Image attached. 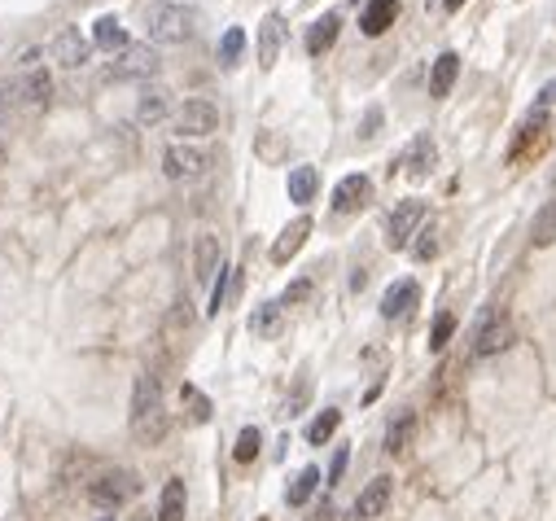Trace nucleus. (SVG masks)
<instances>
[{
	"mask_svg": "<svg viewBox=\"0 0 556 521\" xmlns=\"http://www.w3.org/2000/svg\"><path fill=\"white\" fill-rule=\"evenodd\" d=\"M127 425H132V438H136L141 447H158V443L167 438V403H162V381H158V372H141V377H136Z\"/></svg>",
	"mask_w": 556,
	"mask_h": 521,
	"instance_id": "1",
	"label": "nucleus"
},
{
	"mask_svg": "<svg viewBox=\"0 0 556 521\" xmlns=\"http://www.w3.org/2000/svg\"><path fill=\"white\" fill-rule=\"evenodd\" d=\"M193 27H198V18L184 4L158 0V4L145 9V36L153 45H184V40H193Z\"/></svg>",
	"mask_w": 556,
	"mask_h": 521,
	"instance_id": "2",
	"label": "nucleus"
},
{
	"mask_svg": "<svg viewBox=\"0 0 556 521\" xmlns=\"http://www.w3.org/2000/svg\"><path fill=\"white\" fill-rule=\"evenodd\" d=\"M141 495V477L132 469H110L102 477H93V486H88V500L105 509V513H114V509H123L127 500H136Z\"/></svg>",
	"mask_w": 556,
	"mask_h": 521,
	"instance_id": "3",
	"label": "nucleus"
},
{
	"mask_svg": "<svg viewBox=\"0 0 556 521\" xmlns=\"http://www.w3.org/2000/svg\"><path fill=\"white\" fill-rule=\"evenodd\" d=\"M512 320H508L500 307H487V312L478 315V324H473V355L478 360H487V355H500L512 346Z\"/></svg>",
	"mask_w": 556,
	"mask_h": 521,
	"instance_id": "4",
	"label": "nucleus"
},
{
	"mask_svg": "<svg viewBox=\"0 0 556 521\" xmlns=\"http://www.w3.org/2000/svg\"><path fill=\"white\" fill-rule=\"evenodd\" d=\"M150 75H158V53L150 45H132L102 70V84H132V79H150Z\"/></svg>",
	"mask_w": 556,
	"mask_h": 521,
	"instance_id": "5",
	"label": "nucleus"
},
{
	"mask_svg": "<svg viewBox=\"0 0 556 521\" xmlns=\"http://www.w3.org/2000/svg\"><path fill=\"white\" fill-rule=\"evenodd\" d=\"M219 127V105L206 102V97H189L184 105H176V136L189 141V136H210Z\"/></svg>",
	"mask_w": 556,
	"mask_h": 521,
	"instance_id": "6",
	"label": "nucleus"
},
{
	"mask_svg": "<svg viewBox=\"0 0 556 521\" xmlns=\"http://www.w3.org/2000/svg\"><path fill=\"white\" fill-rule=\"evenodd\" d=\"M421 224H425V202H421V198L399 202V207L390 210V219H386V246H390V250H407L412 237L421 232Z\"/></svg>",
	"mask_w": 556,
	"mask_h": 521,
	"instance_id": "7",
	"label": "nucleus"
},
{
	"mask_svg": "<svg viewBox=\"0 0 556 521\" xmlns=\"http://www.w3.org/2000/svg\"><path fill=\"white\" fill-rule=\"evenodd\" d=\"M206 162H210V158H206L198 145H189V141H171V145L162 150V171H167L171 180H198L206 171Z\"/></svg>",
	"mask_w": 556,
	"mask_h": 521,
	"instance_id": "8",
	"label": "nucleus"
},
{
	"mask_svg": "<svg viewBox=\"0 0 556 521\" xmlns=\"http://www.w3.org/2000/svg\"><path fill=\"white\" fill-rule=\"evenodd\" d=\"M53 57H57V66L61 70H79L84 61H88V53H93V40L88 36H79V27H66V31H57L53 36Z\"/></svg>",
	"mask_w": 556,
	"mask_h": 521,
	"instance_id": "9",
	"label": "nucleus"
},
{
	"mask_svg": "<svg viewBox=\"0 0 556 521\" xmlns=\"http://www.w3.org/2000/svg\"><path fill=\"white\" fill-rule=\"evenodd\" d=\"M390 495H395V477H386V473H377L359 495H355V517L359 521H372L386 513V504H390Z\"/></svg>",
	"mask_w": 556,
	"mask_h": 521,
	"instance_id": "10",
	"label": "nucleus"
},
{
	"mask_svg": "<svg viewBox=\"0 0 556 521\" xmlns=\"http://www.w3.org/2000/svg\"><path fill=\"white\" fill-rule=\"evenodd\" d=\"M434 162H438V145H434V136H412V145L404 150V175L407 180H425L429 171H434Z\"/></svg>",
	"mask_w": 556,
	"mask_h": 521,
	"instance_id": "11",
	"label": "nucleus"
},
{
	"mask_svg": "<svg viewBox=\"0 0 556 521\" xmlns=\"http://www.w3.org/2000/svg\"><path fill=\"white\" fill-rule=\"evenodd\" d=\"M368 198H372V180H368L364 171H355L347 180H338V189H333V210H338V215H351V210L368 207Z\"/></svg>",
	"mask_w": 556,
	"mask_h": 521,
	"instance_id": "12",
	"label": "nucleus"
},
{
	"mask_svg": "<svg viewBox=\"0 0 556 521\" xmlns=\"http://www.w3.org/2000/svg\"><path fill=\"white\" fill-rule=\"evenodd\" d=\"M416 303H421V285H416L412 276H404V281H395V285L381 294V315H386V320H404Z\"/></svg>",
	"mask_w": 556,
	"mask_h": 521,
	"instance_id": "13",
	"label": "nucleus"
},
{
	"mask_svg": "<svg viewBox=\"0 0 556 521\" xmlns=\"http://www.w3.org/2000/svg\"><path fill=\"white\" fill-rule=\"evenodd\" d=\"M281 45H285V22H281V13H267V18L258 22V66H263V70L276 66Z\"/></svg>",
	"mask_w": 556,
	"mask_h": 521,
	"instance_id": "14",
	"label": "nucleus"
},
{
	"mask_svg": "<svg viewBox=\"0 0 556 521\" xmlns=\"http://www.w3.org/2000/svg\"><path fill=\"white\" fill-rule=\"evenodd\" d=\"M399 0H368V9H364V18H359V31L364 36H386L395 22H399Z\"/></svg>",
	"mask_w": 556,
	"mask_h": 521,
	"instance_id": "15",
	"label": "nucleus"
},
{
	"mask_svg": "<svg viewBox=\"0 0 556 521\" xmlns=\"http://www.w3.org/2000/svg\"><path fill=\"white\" fill-rule=\"evenodd\" d=\"M167 110H171V93H167L162 84H145V93H141V102H136V123H141V127H158V123L167 118Z\"/></svg>",
	"mask_w": 556,
	"mask_h": 521,
	"instance_id": "16",
	"label": "nucleus"
},
{
	"mask_svg": "<svg viewBox=\"0 0 556 521\" xmlns=\"http://www.w3.org/2000/svg\"><path fill=\"white\" fill-rule=\"evenodd\" d=\"M215 272H224V255H219V241L210 232H202L198 246H193V276H198V285H210Z\"/></svg>",
	"mask_w": 556,
	"mask_h": 521,
	"instance_id": "17",
	"label": "nucleus"
},
{
	"mask_svg": "<svg viewBox=\"0 0 556 521\" xmlns=\"http://www.w3.org/2000/svg\"><path fill=\"white\" fill-rule=\"evenodd\" d=\"M49 97H53L49 70H31V75L18 79V110H40V105H49Z\"/></svg>",
	"mask_w": 556,
	"mask_h": 521,
	"instance_id": "18",
	"label": "nucleus"
},
{
	"mask_svg": "<svg viewBox=\"0 0 556 521\" xmlns=\"http://www.w3.org/2000/svg\"><path fill=\"white\" fill-rule=\"evenodd\" d=\"M307 232H311V219L307 215H298L294 224H285V232L276 237V246H272V263H290L298 250H303Z\"/></svg>",
	"mask_w": 556,
	"mask_h": 521,
	"instance_id": "19",
	"label": "nucleus"
},
{
	"mask_svg": "<svg viewBox=\"0 0 556 521\" xmlns=\"http://www.w3.org/2000/svg\"><path fill=\"white\" fill-rule=\"evenodd\" d=\"M93 45H97V49H105V53H114V57L132 49V40H127V31L119 27V18H114V13L97 18V27H93Z\"/></svg>",
	"mask_w": 556,
	"mask_h": 521,
	"instance_id": "20",
	"label": "nucleus"
},
{
	"mask_svg": "<svg viewBox=\"0 0 556 521\" xmlns=\"http://www.w3.org/2000/svg\"><path fill=\"white\" fill-rule=\"evenodd\" d=\"M460 79V53H438L434 70H429V97H447Z\"/></svg>",
	"mask_w": 556,
	"mask_h": 521,
	"instance_id": "21",
	"label": "nucleus"
},
{
	"mask_svg": "<svg viewBox=\"0 0 556 521\" xmlns=\"http://www.w3.org/2000/svg\"><path fill=\"white\" fill-rule=\"evenodd\" d=\"M338 31H342V18H338V13L315 18V22H311V31H307V53H311V57L329 53V49H333V40H338Z\"/></svg>",
	"mask_w": 556,
	"mask_h": 521,
	"instance_id": "22",
	"label": "nucleus"
},
{
	"mask_svg": "<svg viewBox=\"0 0 556 521\" xmlns=\"http://www.w3.org/2000/svg\"><path fill=\"white\" fill-rule=\"evenodd\" d=\"M285 329V307L281 303H258L250 315V333L254 338H281Z\"/></svg>",
	"mask_w": 556,
	"mask_h": 521,
	"instance_id": "23",
	"label": "nucleus"
},
{
	"mask_svg": "<svg viewBox=\"0 0 556 521\" xmlns=\"http://www.w3.org/2000/svg\"><path fill=\"white\" fill-rule=\"evenodd\" d=\"M184 509H189V491L180 477H171L162 486V500H158V521H184Z\"/></svg>",
	"mask_w": 556,
	"mask_h": 521,
	"instance_id": "24",
	"label": "nucleus"
},
{
	"mask_svg": "<svg viewBox=\"0 0 556 521\" xmlns=\"http://www.w3.org/2000/svg\"><path fill=\"white\" fill-rule=\"evenodd\" d=\"M189 329H193V312H189V303H176V307L167 312V320H162V346H180Z\"/></svg>",
	"mask_w": 556,
	"mask_h": 521,
	"instance_id": "25",
	"label": "nucleus"
},
{
	"mask_svg": "<svg viewBox=\"0 0 556 521\" xmlns=\"http://www.w3.org/2000/svg\"><path fill=\"white\" fill-rule=\"evenodd\" d=\"M412 434H416V417H412V412H399V417L390 420V429H386V452H390V456H404Z\"/></svg>",
	"mask_w": 556,
	"mask_h": 521,
	"instance_id": "26",
	"label": "nucleus"
},
{
	"mask_svg": "<svg viewBox=\"0 0 556 521\" xmlns=\"http://www.w3.org/2000/svg\"><path fill=\"white\" fill-rule=\"evenodd\" d=\"M315 184H320L315 167H294V171H290V202L307 207V202L315 198Z\"/></svg>",
	"mask_w": 556,
	"mask_h": 521,
	"instance_id": "27",
	"label": "nucleus"
},
{
	"mask_svg": "<svg viewBox=\"0 0 556 521\" xmlns=\"http://www.w3.org/2000/svg\"><path fill=\"white\" fill-rule=\"evenodd\" d=\"M338 425H342V412H338V408H324L320 417L307 425V443H311V447H324V443L338 434Z\"/></svg>",
	"mask_w": 556,
	"mask_h": 521,
	"instance_id": "28",
	"label": "nucleus"
},
{
	"mask_svg": "<svg viewBox=\"0 0 556 521\" xmlns=\"http://www.w3.org/2000/svg\"><path fill=\"white\" fill-rule=\"evenodd\" d=\"M320 477H324V473L315 469V465H307V469L298 473V477H294V482H290V491H285V500H290V504H294V509H303L307 500H311V495H315V486H320Z\"/></svg>",
	"mask_w": 556,
	"mask_h": 521,
	"instance_id": "29",
	"label": "nucleus"
},
{
	"mask_svg": "<svg viewBox=\"0 0 556 521\" xmlns=\"http://www.w3.org/2000/svg\"><path fill=\"white\" fill-rule=\"evenodd\" d=\"M530 241H535V246H552L556 241V198L539 207L535 224H530Z\"/></svg>",
	"mask_w": 556,
	"mask_h": 521,
	"instance_id": "30",
	"label": "nucleus"
},
{
	"mask_svg": "<svg viewBox=\"0 0 556 521\" xmlns=\"http://www.w3.org/2000/svg\"><path fill=\"white\" fill-rule=\"evenodd\" d=\"M241 49H246V31H241V27H228L224 40H219V66L233 70V66L241 61Z\"/></svg>",
	"mask_w": 556,
	"mask_h": 521,
	"instance_id": "31",
	"label": "nucleus"
},
{
	"mask_svg": "<svg viewBox=\"0 0 556 521\" xmlns=\"http://www.w3.org/2000/svg\"><path fill=\"white\" fill-rule=\"evenodd\" d=\"M258 447H263V434H258L254 425H246V429L237 434V447H233V460H237V465H250L254 456H258Z\"/></svg>",
	"mask_w": 556,
	"mask_h": 521,
	"instance_id": "32",
	"label": "nucleus"
},
{
	"mask_svg": "<svg viewBox=\"0 0 556 521\" xmlns=\"http://www.w3.org/2000/svg\"><path fill=\"white\" fill-rule=\"evenodd\" d=\"M180 403H189V417L198 420H210V399H206L202 390H193V386H180Z\"/></svg>",
	"mask_w": 556,
	"mask_h": 521,
	"instance_id": "33",
	"label": "nucleus"
},
{
	"mask_svg": "<svg viewBox=\"0 0 556 521\" xmlns=\"http://www.w3.org/2000/svg\"><path fill=\"white\" fill-rule=\"evenodd\" d=\"M452 333H455V315L452 312H438L434 329H429V351H443V346L452 342Z\"/></svg>",
	"mask_w": 556,
	"mask_h": 521,
	"instance_id": "34",
	"label": "nucleus"
},
{
	"mask_svg": "<svg viewBox=\"0 0 556 521\" xmlns=\"http://www.w3.org/2000/svg\"><path fill=\"white\" fill-rule=\"evenodd\" d=\"M412 255L421 263H429L434 255H438V228H421L416 232V246H412Z\"/></svg>",
	"mask_w": 556,
	"mask_h": 521,
	"instance_id": "35",
	"label": "nucleus"
},
{
	"mask_svg": "<svg viewBox=\"0 0 556 521\" xmlns=\"http://www.w3.org/2000/svg\"><path fill=\"white\" fill-rule=\"evenodd\" d=\"M307 395H311V377H298V386H294V395H290V399H285V408H281V412H285V417H298V412H303L307 408Z\"/></svg>",
	"mask_w": 556,
	"mask_h": 521,
	"instance_id": "36",
	"label": "nucleus"
},
{
	"mask_svg": "<svg viewBox=\"0 0 556 521\" xmlns=\"http://www.w3.org/2000/svg\"><path fill=\"white\" fill-rule=\"evenodd\" d=\"M233 281H237V276L224 267V272H219V281H215V289H210V315H219V307L228 303V289H233Z\"/></svg>",
	"mask_w": 556,
	"mask_h": 521,
	"instance_id": "37",
	"label": "nucleus"
},
{
	"mask_svg": "<svg viewBox=\"0 0 556 521\" xmlns=\"http://www.w3.org/2000/svg\"><path fill=\"white\" fill-rule=\"evenodd\" d=\"M9 110H18V79H0V123L9 118Z\"/></svg>",
	"mask_w": 556,
	"mask_h": 521,
	"instance_id": "38",
	"label": "nucleus"
},
{
	"mask_svg": "<svg viewBox=\"0 0 556 521\" xmlns=\"http://www.w3.org/2000/svg\"><path fill=\"white\" fill-rule=\"evenodd\" d=\"M311 298V281H294L285 294H281V307H298V303H307Z\"/></svg>",
	"mask_w": 556,
	"mask_h": 521,
	"instance_id": "39",
	"label": "nucleus"
},
{
	"mask_svg": "<svg viewBox=\"0 0 556 521\" xmlns=\"http://www.w3.org/2000/svg\"><path fill=\"white\" fill-rule=\"evenodd\" d=\"M347 460H351V447L342 443V447L333 452V465H329V482H333V486L342 482V473H347Z\"/></svg>",
	"mask_w": 556,
	"mask_h": 521,
	"instance_id": "40",
	"label": "nucleus"
},
{
	"mask_svg": "<svg viewBox=\"0 0 556 521\" xmlns=\"http://www.w3.org/2000/svg\"><path fill=\"white\" fill-rule=\"evenodd\" d=\"M377 132H381V110H377V105H372V110H368V114H364V127H359V141H372V136H377Z\"/></svg>",
	"mask_w": 556,
	"mask_h": 521,
	"instance_id": "41",
	"label": "nucleus"
},
{
	"mask_svg": "<svg viewBox=\"0 0 556 521\" xmlns=\"http://www.w3.org/2000/svg\"><path fill=\"white\" fill-rule=\"evenodd\" d=\"M552 105H556V79H552V84H544V88H539V97H535V105H530V110H535V114H548Z\"/></svg>",
	"mask_w": 556,
	"mask_h": 521,
	"instance_id": "42",
	"label": "nucleus"
},
{
	"mask_svg": "<svg viewBox=\"0 0 556 521\" xmlns=\"http://www.w3.org/2000/svg\"><path fill=\"white\" fill-rule=\"evenodd\" d=\"M338 517V509H333V500H320V504H315V513H311V517L307 521H333Z\"/></svg>",
	"mask_w": 556,
	"mask_h": 521,
	"instance_id": "43",
	"label": "nucleus"
},
{
	"mask_svg": "<svg viewBox=\"0 0 556 521\" xmlns=\"http://www.w3.org/2000/svg\"><path fill=\"white\" fill-rule=\"evenodd\" d=\"M18 61H22V66H36V61H40V49H27Z\"/></svg>",
	"mask_w": 556,
	"mask_h": 521,
	"instance_id": "44",
	"label": "nucleus"
},
{
	"mask_svg": "<svg viewBox=\"0 0 556 521\" xmlns=\"http://www.w3.org/2000/svg\"><path fill=\"white\" fill-rule=\"evenodd\" d=\"M460 4H464V0H443V9H452V13L460 9Z\"/></svg>",
	"mask_w": 556,
	"mask_h": 521,
	"instance_id": "45",
	"label": "nucleus"
},
{
	"mask_svg": "<svg viewBox=\"0 0 556 521\" xmlns=\"http://www.w3.org/2000/svg\"><path fill=\"white\" fill-rule=\"evenodd\" d=\"M552 189H556V171H552Z\"/></svg>",
	"mask_w": 556,
	"mask_h": 521,
	"instance_id": "46",
	"label": "nucleus"
},
{
	"mask_svg": "<svg viewBox=\"0 0 556 521\" xmlns=\"http://www.w3.org/2000/svg\"><path fill=\"white\" fill-rule=\"evenodd\" d=\"M102 521H114V517H102Z\"/></svg>",
	"mask_w": 556,
	"mask_h": 521,
	"instance_id": "47",
	"label": "nucleus"
},
{
	"mask_svg": "<svg viewBox=\"0 0 556 521\" xmlns=\"http://www.w3.org/2000/svg\"><path fill=\"white\" fill-rule=\"evenodd\" d=\"M258 521H267V517H258Z\"/></svg>",
	"mask_w": 556,
	"mask_h": 521,
	"instance_id": "48",
	"label": "nucleus"
}]
</instances>
